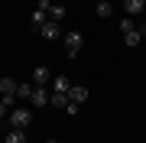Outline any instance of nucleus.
Wrapping results in <instances>:
<instances>
[{"label": "nucleus", "instance_id": "obj_12", "mask_svg": "<svg viewBox=\"0 0 146 143\" xmlns=\"http://www.w3.org/2000/svg\"><path fill=\"white\" fill-rule=\"evenodd\" d=\"M33 91H36V85H33V81L20 85V88H16V101H20V98H33Z\"/></svg>", "mask_w": 146, "mask_h": 143}, {"label": "nucleus", "instance_id": "obj_2", "mask_svg": "<svg viewBox=\"0 0 146 143\" xmlns=\"http://www.w3.org/2000/svg\"><path fill=\"white\" fill-rule=\"evenodd\" d=\"M16 88H20V85H16L13 78H0V94H3V98H0V101H3L7 107H10L13 101H16Z\"/></svg>", "mask_w": 146, "mask_h": 143}, {"label": "nucleus", "instance_id": "obj_18", "mask_svg": "<svg viewBox=\"0 0 146 143\" xmlns=\"http://www.w3.org/2000/svg\"><path fill=\"white\" fill-rule=\"evenodd\" d=\"M36 10H42V13H49V10H52V0H39V7H36Z\"/></svg>", "mask_w": 146, "mask_h": 143}, {"label": "nucleus", "instance_id": "obj_22", "mask_svg": "<svg viewBox=\"0 0 146 143\" xmlns=\"http://www.w3.org/2000/svg\"><path fill=\"white\" fill-rule=\"evenodd\" d=\"M143 7H146V0H143Z\"/></svg>", "mask_w": 146, "mask_h": 143}, {"label": "nucleus", "instance_id": "obj_21", "mask_svg": "<svg viewBox=\"0 0 146 143\" xmlns=\"http://www.w3.org/2000/svg\"><path fill=\"white\" fill-rule=\"evenodd\" d=\"M46 143H55V140H46Z\"/></svg>", "mask_w": 146, "mask_h": 143}, {"label": "nucleus", "instance_id": "obj_10", "mask_svg": "<svg viewBox=\"0 0 146 143\" xmlns=\"http://www.w3.org/2000/svg\"><path fill=\"white\" fill-rule=\"evenodd\" d=\"M140 43H143L140 29H130V33H123V46H140Z\"/></svg>", "mask_w": 146, "mask_h": 143}, {"label": "nucleus", "instance_id": "obj_5", "mask_svg": "<svg viewBox=\"0 0 146 143\" xmlns=\"http://www.w3.org/2000/svg\"><path fill=\"white\" fill-rule=\"evenodd\" d=\"M123 10H127V16L140 20V16L146 13V7H143V0H123Z\"/></svg>", "mask_w": 146, "mask_h": 143}, {"label": "nucleus", "instance_id": "obj_13", "mask_svg": "<svg viewBox=\"0 0 146 143\" xmlns=\"http://www.w3.org/2000/svg\"><path fill=\"white\" fill-rule=\"evenodd\" d=\"M3 143H26V133H23V130H16V127H13L10 133H7V140H3Z\"/></svg>", "mask_w": 146, "mask_h": 143}, {"label": "nucleus", "instance_id": "obj_16", "mask_svg": "<svg viewBox=\"0 0 146 143\" xmlns=\"http://www.w3.org/2000/svg\"><path fill=\"white\" fill-rule=\"evenodd\" d=\"M62 16H65V7H58V3H52V10H49V20H62Z\"/></svg>", "mask_w": 146, "mask_h": 143}, {"label": "nucleus", "instance_id": "obj_6", "mask_svg": "<svg viewBox=\"0 0 146 143\" xmlns=\"http://www.w3.org/2000/svg\"><path fill=\"white\" fill-rule=\"evenodd\" d=\"M68 101H72V104H84V101H88V88L72 85V88H68Z\"/></svg>", "mask_w": 146, "mask_h": 143}, {"label": "nucleus", "instance_id": "obj_4", "mask_svg": "<svg viewBox=\"0 0 146 143\" xmlns=\"http://www.w3.org/2000/svg\"><path fill=\"white\" fill-rule=\"evenodd\" d=\"M49 81H52V72H49L46 65H39V69H33V85H36V88H46Z\"/></svg>", "mask_w": 146, "mask_h": 143}, {"label": "nucleus", "instance_id": "obj_14", "mask_svg": "<svg viewBox=\"0 0 146 143\" xmlns=\"http://www.w3.org/2000/svg\"><path fill=\"white\" fill-rule=\"evenodd\" d=\"M110 13H114V7H110L107 0H101V3H98V16H101V20H107Z\"/></svg>", "mask_w": 146, "mask_h": 143}, {"label": "nucleus", "instance_id": "obj_8", "mask_svg": "<svg viewBox=\"0 0 146 143\" xmlns=\"http://www.w3.org/2000/svg\"><path fill=\"white\" fill-rule=\"evenodd\" d=\"M42 39H58V36H62V29H58V23L55 20H49V23H42Z\"/></svg>", "mask_w": 146, "mask_h": 143}, {"label": "nucleus", "instance_id": "obj_3", "mask_svg": "<svg viewBox=\"0 0 146 143\" xmlns=\"http://www.w3.org/2000/svg\"><path fill=\"white\" fill-rule=\"evenodd\" d=\"M81 46H84L81 33H68V36H65V49H68V55H78V52H81Z\"/></svg>", "mask_w": 146, "mask_h": 143}, {"label": "nucleus", "instance_id": "obj_9", "mask_svg": "<svg viewBox=\"0 0 146 143\" xmlns=\"http://www.w3.org/2000/svg\"><path fill=\"white\" fill-rule=\"evenodd\" d=\"M68 88H72V85H68V75H55V78H52V91H65V94H68Z\"/></svg>", "mask_w": 146, "mask_h": 143}, {"label": "nucleus", "instance_id": "obj_1", "mask_svg": "<svg viewBox=\"0 0 146 143\" xmlns=\"http://www.w3.org/2000/svg\"><path fill=\"white\" fill-rule=\"evenodd\" d=\"M10 124H13L16 130H26L29 124H33V114L26 111V107H13V111H10Z\"/></svg>", "mask_w": 146, "mask_h": 143}, {"label": "nucleus", "instance_id": "obj_15", "mask_svg": "<svg viewBox=\"0 0 146 143\" xmlns=\"http://www.w3.org/2000/svg\"><path fill=\"white\" fill-rule=\"evenodd\" d=\"M42 23H49V13L36 10V13H33V26H36V29H42Z\"/></svg>", "mask_w": 146, "mask_h": 143}, {"label": "nucleus", "instance_id": "obj_17", "mask_svg": "<svg viewBox=\"0 0 146 143\" xmlns=\"http://www.w3.org/2000/svg\"><path fill=\"white\" fill-rule=\"evenodd\" d=\"M130 29H136V20H133V16H127V20H120V33H130Z\"/></svg>", "mask_w": 146, "mask_h": 143}, {"label": "nucleus", "instance_id": "obj_11", "mask_svg": "<svg viewBox=\"0 0 146 143\" xmlns=\"http://www.w3.org/2000/svg\"><path fill=\"white\" fill-rule=\"evenodd\" d=\"M49 104H55V107L65 111V107H68V94H65V91H52V101H49Z\"/></svg>", "mask_w": 146, "mask_h": 143}, {"label": "nucleus", "instance_id": "obj_19", "mask_svg": "<svg viewBox=\"0 0 146 143\" xmlns=\"http://www.w3.org/2000/svg\"><path fill=\"white\" fill-rule=\"evenodd\" d=\"M136 29H140V36L146 39V20H143V23H140V26H136Z\"/></svg>", "mask_w": 146, "mask_h": 143}, {"label": "nucleus", "instance_id": "obj_20", "mask_svg": "<svg viewBox=\"0 0 146 143\" xmlns=\"http://www.w3.org/2000/svg\"><path fill=\"white\" fill-rule=\"evenodd\" d=\"M7 114V104H3V101H0V117H3Z\"/></svg>", "mask_w": 146, "mask_h": 143}, {"label": "nucleus", "instance_id": "obj_7", "mask_svg": "<svg viewBox=\"0 0 146 143\" xmlns=\"http://www.w3.org/2000/svg\"><path fill=\"white\" fill-rule=\"evenodd\" d=\"M49 101H52V94H49L46 88H36V91H33V98H29V104H33V107H46Z\"/></svg>", "mask_w": 146, "mask_h": 143}]
</instances>
